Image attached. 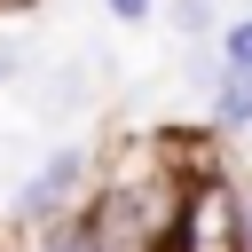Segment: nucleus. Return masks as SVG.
<instances>
[{"instance_id":"f03ea898","label":"nucleus","mask_w":252,"mask_h":252,"mask_svg":"<svg viewBox=\"0 0 252 252\" xmlns=\"http://www.w3.org/2000/svg\"><path fill=\"white\" fill-rule=\"evenodd\" d=\"M173 252H244V173L205 165L181 197L173 220Z\"/></svg>"},{"instance_id":"7ed1b4c3","label":"nucleus","mask_w":252,"mask_h":252,"mask_svg":"<svg viewBox=\"0 0 252 252\" xmlns=\"http://www.w3.org/2000/svg\"><path fill=\"white\" fill-rule=\"evenodd\" d=\"M213 134H252V79H220V94H213Z\"/></svg>"},{"instance_id":"20e7f679","label":"nucleus","mask_w":252,"mask_h":252,"mask_svg":"<svg viewBox=\"0 0 252 252\" xmlns=\"http://www.w3.org/2000/svg\"><path fill=\"white\" fill-rule=\"evenodd\" d=\"M165 24H173L189 47H197V39H213V47H220V32H228V24L213 16V0H173V8H165Z\"/></svg>"},{"instance_id":"6e6552de","label":"nucleus","mask_w":252,"mask_h":252,"mask_svg":"<svg viewBox=\"0 0 252 252\" xmlns=\"http://www.w3.org/2000/svg\"><path fill=\"white\" fill-rule=\"evenodd\" d=\"M24 8H39V0H0V16H24Z\"/></svg>"},{"instance_id":"39448f33","label":"nucleus","mask_w":252,"mask_h":252,"mask_svg":"<svg viewBox=\"0 0 252 252\" xmlns=\"http://www.w3.org/2000/svg\"><path fill=\"white\" fill-rule=\"evenodd\" d=\"M220 71H228V79H252V16H236V24L220 32Z\"/></svg>"},{"instance_id":"0eeeda50","label":"nucleus","mask_w":252,"mask_h":252,"mask_svg":"<svg viewBox=\"0 0 252 252\" xmlns=\"http://www.w3.org/2000/svg\"><path fill=\"white\" fill-rule=\"evenodd\" d=\"M244 252H252V181H244Z\"/></svg>"},{"instance_id":"423d86ee","label":"nucleus","mask_w":252,"mask_h":252,"mask_svg":"<svg viewBox=\"0 0 252 252\" xmlns=\"http://www.w3.org/2000/svg\"><path fill=\"white\" fill-rule=\"evenodd\" d=\"M102 16H118V24H150L158 0H102Z\"/></svg>"},{"instance_id":"f257e3e1","label":"nucleus","mask_w":252,"mask_h":252,"mask_svg":"<svg viewBox=\"0 0 252 252\" xmlns=\"http://www.w3.org/2000/svg\"><path fill=\"white\" fill-rule=\"evenodd\" d=\"M94 150L87 142H63V150H47L39 165H32V181L16 189V228L24 236H39V228H63V220H79L87 213V197H94Z\"/></svg>"}]
</instances>
